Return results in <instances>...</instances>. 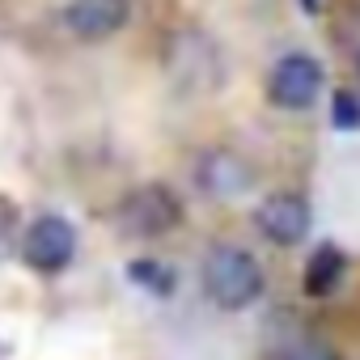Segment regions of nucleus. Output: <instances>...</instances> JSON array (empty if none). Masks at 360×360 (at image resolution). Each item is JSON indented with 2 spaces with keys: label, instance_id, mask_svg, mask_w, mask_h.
Here are the masks:
<instances>
[{
  "label": "nucleus",
  "instance_id": "nucleus-6",
  "mask_svg": "<svg viewBox=\"0 0 360 360\" xmlns=\"http://www.w3.org/2000/svg\"><path fill=\"white\" fill-rule=\"evenodd\" d=\"M195 183L212 200H233V195H246L250 191L255 169L238 153H229V148H208L200 157V165H195Z\"/></svg>",
  "mask_w": 360,
  "mask_h": 360
},
{
  "label": "nucleus",
  "instance_id": "nucleus-7",
  "mask_svg": "<svg viewBox=\"0 0 360 360\" xmlns=\"http://www.w3.org/2000/svg\"><path fill=\"white\" fill-rule=\"evenodd\" d=\"M127 13L131 0H72L64 9V26L85 43H102L127 26Z\"/></svg>",
  "mask_w": 360,
  "mask_h": 360
},
{
  "label": "nucleus",
  "instance_id": "nucleus-5",
  "mask_svg": "<svg viewBox=\"0 0 360 360\" xmlns=\"http://www.w3.org/2000/svg\"><path fill=\"white\" fill-rule=\"evenodd\" d=\"M309 204L292 191H276L255 208V229L271 242V246H301L309 238Z\"/></svg>",
  "mask_w": 360,
  "mask_h": 360
},
{
  "label": "nucleus",
  "instance_id": "nucleus-3",
  "mask_svg": "<svg viewBox=\"0 0 360 360\" xmlns=\"http://www.w3.org/2000/svg\"><path fill=\"white\" fill-rule=\"evenodd\" d=\"M322 94V64L305 51H288L271 64L267 77V98L280 110H309Z\"/></svg>",
  "mask_w": 360,
  "mask_h": 360
},
{
  "label": "nucleus",
  "instance_id": "nucleus-10",
  "mask_svg": "<svg viewBox=\"0 0 360 360\" xmlns=\"http://www.w3.org/2000/svg\"><path fill=\"white\" fill-rule=\"evenodd\" d=\"M330 123H335V127H360V102H356L352 94H335Z\"/></svg>",
  "mask_w": 360,
  "mask_h": 360
},
{
  "label": "nucleus",
  "instance_id": "nucleus-12",
  "mask_svg": "<svg viewBox=\"0 0 360 360\" xmlns=\"http://www.w3.org/2000/svg\"><path fill=\"white\" fill-rule=\"evenodd\" d=\"M301 9L305 13H318V0H301Z\"/></svg>",
  "mask_w": 360,
  "mask_h": 360
},
{
  "label": "nucleus",
  "instance_id": "nucleus-11",
  "mask_svg": "<svg viewBox=\"0 0 360 360\" xmlns=\"http://www.w3.org/2000/svg\"><path fill=\"white\" fill-rule=\"evenodd\" d=\"M284 360H339V356H335L326 343H318V339H301V343H297Z\"/></svg>",
  "mask_w": 360,
  "mask_h": 360
},
{
  "label": "nucleus",
  "instance_id": "nucleus-8",
  "mask_svg": "<svg viewBox=\"0 0 360 360\" xmlns=\"http://www.w3.org/2000/svg\"><path fill=\"white\" fill-rule=\"evenodd\" d=\"M343 276V255L335 246H318L305 263V292L309 297H326Z\"/></svg>",
  "mask_w": 360,
  "mask_h": 360
},
{
  "label": "nucleus",
  "instance_id": "nucleus-13",
  "mask_svg": "<svg viewBox=\"0 0 360 360\" xmlns=\"http://www.w3.org/2000/svg\"><path fill=\"white\" fill-rule=\"evenodd\" d=\"M356 68H360V64H356Z\"/></svg>",
  "mask_w": 360,
  "mask_h": 360
},
{
  "label": "nucleus",
  "instance_id": "nucleus-2",
  "mask_svg": "<svg viewBox=\"0 0 360 360\" xmlns=\"http://www.w3.org/2000/svg\"><path fill=\"white\" fill-rule=\"evenodd\" d=\"M178 221H183V204H178V195L161 183H148V187H136L119 212H115V225L127 233V238H161L169 233Z\"/></svg>",
  "mask_w": 360,
  "mask_h": 360
},
{
  "label": "nucleus",
  "instance_id": "nucleus-1",
  "mask_svg": "<svg viewBox=\"0 0 360 360\" xmlns=\"http://www.w3.org/2000/svg\"><path fill=\"white\" fill-rule=\"evenodd\" d=\"M200 280H204V292L212 297V305H221L229 314H238L263 297V267L242 246H212L200 267Z\"/></svg>",
  "mask_w": 360,
  "mask_h": 360
},
{
  "label": "nucleus",
  "instance_id": "nucleus-9",
  "mask_svg": "<svg viewBox=\"0 0 360 360\" xmlns=\"http://www.w3.org/2000/svg\"><path fill=\"white\" fill-rule=\"evenodd\" d=\"M127 271H131V280H136V284H144V288H153V292H169V288H174V276H169V271H165L161 263L136 259V263H131Z\"/></svg>",
  "mask_w": 360,
  "mask_h": 360
},
{
  "label": "nucleus",
  "instance_id": "nucleus-4",
  "mask_svg": "<svg viewBox=\"0 0 360 360\" xmlns=\"http://www.w3.org/2000/svg\"><path fill=\"white\" fill-rule=\"evenodd\" d=\"M72 255H77V229L56 212L30 221V229L22 233V263L39 276L64 271L72 263Z\"/></svg>",
  "mask_w": 360,
  "mask_h": 360
}]
</instances>
